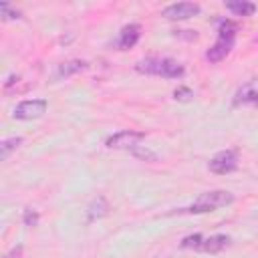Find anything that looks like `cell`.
Segmentation results:
<instances>
[{
    "mask_svg": "<svg viewBox=\"0 0 258 258\" xmlns=\"http://www.w3.org/2000/svg\"><path fill=\"white\" fill-rule=\"evenodd\" d=\"M145 139V131H135V129H123L105 139V145L109 149H133L139 145V141Z\"/></svg>",
    "mask_w": 258,
    "mask_h": 258,
    "instance_id": "cell-4",
    "label": "cell"
},
{
    "mask_svg": "<svg viewBox=\"0 0 258 258\" xmlns=\"http://www.w3.org/2000/svg\"><path fill=\"white\" fill-rule=\"evenodd\" d=\"M208 167L216 175H228L238 169V153L234 149H222L210 159Z\"/></svg>",
    "mask_w": 258,
    "mask_h": 258,
    "instance_id": "cell-5",
    "label": "cell"
},
{
    "mask_svg": "<svg viewBox=\"0 0 258 258\" xmlns=\"http://www.w3.org/2000/svg\"><path fill=\"white\" fill-rule=\"evenodd\" d=\"M202 234H189V236H185V238H181V248H185V250H196L198 252V248H200V242H202Z\"/></svg>",
    "mask_w": 258,
    "mask_h": 258,
    "instance_id": "cell-15",
    "label": "cell"
},
{
    "mask_svg": "<svg viewBox=\"0 0 258 258\" xmlns=\"http://www.w3.org/2000/svg\"><path fill=\"white\" fill-rule=\"evenodd\" d=\"M139 36H141V26H139V24H127V26L121 28L115 46H117L119 50H129V48H133V46L137 44Z\"/></svg>",
    "mask_w": 258,
    "mask_h": 258,
    "instance_id": "cell-9",
    "label": "cell"
},
{
    "mask_svg": "<svg viewBox=\"0 0 258 258\" xmlns=\"http://www.w3.org/2000/svg\"><path fill=\"white\" fill-rule=\"evenodd\" d=\"M202 12V6L196 2H175L161 10V16L167 20H187L191 16H198Z\"/></svg>",
    "mask_w": 258,
    "mask_h": 258,
    "instance_id": "cell-7",
    "label": "cell"
},
{
    "mask_svg": "<svg viewBox=\"0 0 258 258\" xmlns=\"http://www.w3.org/2000/svg\"><path fill=\"white\" fill-rule=\"evenodd\" d=\"M48 109V101L46 99H24L14 107V117L20 121H30V119H38L46 113Z\"/></svg>",
    "mask_w": 258,
    "mask_h": 258,
    "instance_id": "cell-6",
    "label": "cell"
},
{
    "mask_svg": "<svg viewBox=\"0 0 258 258\" xmlns=\"http://www.w3.org/2000/svg\"><path fill=\"white\" fill-rule=\"evenodd\" d=\"M109 214V204H107V200L105 198H95L89 206H87V220L89 222H93V220H99V218H103V216H107Z\"/></svg>",
    "mask_w": 258,
    "mask_h": 258,
    "instance_id": "cell-12",
    "label": "cell"
},
{
    "mask_svg": "<svg viewBox=\"0 0 258 258\" xmlns=\"http://www.w3.org/2000/svg\"><path fill=\"white\" fill-rule=\"evenodd\" d=\"M236 22L230 18H220L218 20V38L216 42L206 50V60L210 62H220L224 60L232 48H234V40H236Z\"/></svg>",
    "mask_w": 258,
    "mask_h": 258,
    "instance_id": "cell-1",
    "label": "cell"
},
{
    "mask_svg": "<svg viewBox=\"0 0 258 258\" xmlns=\"http://www.w3.org/2000/svg\"><path fill=\"white\" fill-rule=\"evenodd\" d=\"M85 69H87V62H85V60L73 58V60L60 62V64L56 67V71H54V77H56V79H69V77H73V75H77V73H81V71H85Z\"/></svg>",
    "mask_w": 258,
    "mask_h": 258,
    "instance_id": "cell-11",
    "label": "cell"
},
{
    "mask_svg": "<svg viewBox=\"0 0 258 258\" xmlns=\"http://www.w3.org/2000/svg\"><path fill=\"white\" fill-rule=\"evenodd\" d=\"M234 202V194L226 191V189H210V191H204L200 194L187 208L179 210L183 214H208V212H214L218 208H226Z\"/></svg>",
    "mask_w": 258,
    "mask_h": 258,
    "instance_id": "cell-3",
    "label": "cell"
},
{
    "mask_svg": "<svg viewBox=\"0 0 258 258\" xmlns=\"http://www.w3.org/2000/svg\"><path fill=\"white\" fill-rule=\"evenodd\" d=\"M240 105H254L258 107V83H246L244 87H240L234 95V107Z\"/></svg>",
    "mask_w": 258,
    "mask_h": 258,
    "instance_id": "cell-10",
    "label": "cell"
},
{
    "mask_svg": "<svg viewBox=\"0 0 258 258\" xmlns=\"http://www.w3.org/2000/svg\"><path fill=\"white\" fill-rule=\"evenodd\" d=\"M173 99H175V101H181V103H187V101L194 99V91H191L189 87L179 85V87L173 91Z\"/></svg>",
    "mask_w": 258,
    "mask_h": 258,
    "instance_id": "cell-17",
    "label": "cell"
},
{
    "mask_svg": "<svg viewBox=\"0 0 258 258\" xmlns=\"http://www.w3.org/2000/svg\"><path fill=\"white\" fill-rule=\"evenodd\" d=\"M0 14H2L4 20H16V18H22L20 10L12 8L8 2H0Z\"/></svg>",
    "mask_w": 258,
    "mask_h": 258,
    "instance_id": "cell-16",
    "label": "cell"
},
{
    "mask_svg": "<svg viewBox=\"0 0 258 258\" xmlns=\"http://www.w3.org/2000/svg\"><path fill=\"white\" fill-rule=\"evenodd\" d=\"M131 153L135 155V157H139V159H145V161H155L157 159V155L153 153V151H149V149H145V147H133L131 149Z\"/></svg>",
    "mask_w": 258,
    "mask_h": 258,
    "instance_id": "cell-19",
    "label": "cell"
},
{
    "mask_svg": "<svg viewBox=\"0 0 258 258\" xmlns=\"http://www.w3.org/2000/svg\"><path fill=\"white\" fill-rule=\"evenodd\" d=\"M38 220H40V216H38L36 210H32V208H26V210H24V214H22V222H24V226L34 228V226L38 224Z\"/></svg>",
    "mask_w": 258,
    "mask_h": 258,
    "instance_id": "cell-18",
    "label": "cell"
},
{
    "mask_svg": "<svg viewBox=\"0 0 258 258\" xmlns=\"http://www.w3.org/2000/svg\"><path fill=\"white\" fill-rule=\"evenodd\" d=\"M230 246V236L228 234H212V236H204L200 242L198 252H206V254H218L224 248Z\"/></svg>",
    "mask_w": 258,
    "mask_h": 258,
    "instance_id": "cell-8",
    "label": "cell"
},
{
    "mask_svg": "<svg viewBox=\"0 0 258 258\" xmlns=\"http://www.w3.org/2000/svg\"><path fill=\"white\" fill-rule=\"evenodd\" d=\"M226 8L234 16H252L256 12V4L248 2V0H230V2H226Z\"/></svg>",
    "mask_w": 258,
    "mask_h": 258,
    "instance_id": "cell-13",
    "label": "cell"
},
{
    "mask_svg": "<svg viewBox=\"0 0 258 258\" xmlns=\"http://www.w3.org/2000/svg\"><path fill=\"white\" fill-rule=\"evenodd\" d=\"M135 71L141 75H153V77H163V79H181L185 75L183 64L169 56H147L141 58L135 64Z\"/></svg>",
    "mask_w": 258,
    "mask_h": 258,
    "instance_id": "cell-2",
    "label": "cell"
},
{
    "mask_svg": "<svg viewBox=\"0 0 258 258\" xmlns=\"http://www.w3.org/2000/svg\"><path fill=\"white\" fill-rule=\"evenodd\" d=\"M256 40H258V38H256Z\"/></svg>",
    "mask_w": 258,
    "mask_h": 258,
    "instance_id": "cell-20",
    "label": "cell"
},
{
    "mask_svg": "<svg viewBox=\"0 0 258 258\" xmlns=\"http://www.w3.org/2000/svg\"><path fill=\"white\" fill-rule=\"evenodd\" d=\"M20 143H22V137H8V139H4V141L0 143V159L6 161V159L10 157V153L18 149Z\"/></svg>",
    "mask_w": 258,
    "mask_h": 258,
    "instance_id": "cell-14",
    "label": "cell"
}]
</instances>
